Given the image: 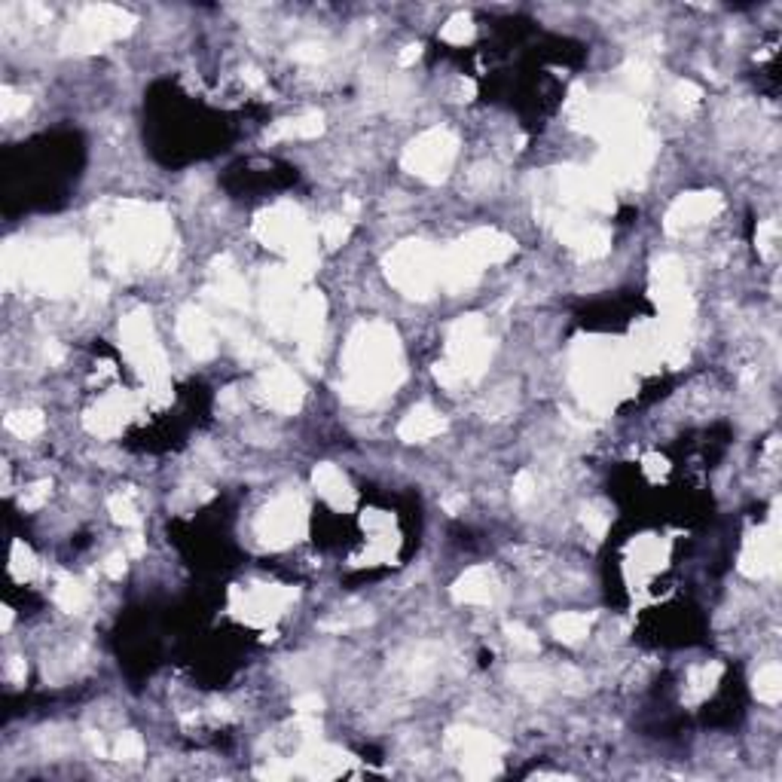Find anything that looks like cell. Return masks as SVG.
Returning <instances> with one entry per match:
<instances>
[{
	"instance_id": "1",
	"label": "cell",
	"mask_w": 782,
	"mask_h": 782,
	"mask_svg": "<svg viewBox=\"0 0 782 782\" xmlns=\"http://www.w3.org/2000/svg\"><path fill=\"white\" fill-rule=\"evenodd\" d=\"M343 367V398L352 404H373L382 394L394 391L404 376V361H400V346L394 330L385 324H361L348 337Z\"/></svg>"
},
{
	"instance_id": "2",
	"label": "cell",
	"mask_w": 782,
	"mask_h": 782,
	"mask_svg": "<svg viewBox=\"0 0 782 782\" xmlns=\"http://www.w3.org/2000/svg\"><path fill=\"white\" fill-rule=\"evenodd\" d=\"M86 273V251L76 238H58L46 245H25L19 247L10 242L4 247V284L13 288L15 278L34 291H43L49 297L71 293Z\"/></svg>"
},
{
	"instance_id": "3",
	"label": "cell",
	"mask_w": 782,
	"mask_h": 782,
	"mask_svg": "<svg viewBox=\"0 0 782 782\" xmlns=\"http://www.w3.org/2000/svg\"><path fill=\"white\" fill-rule=\"evenodd\" d=\"M168 242V218L157 205L126 202L104 229V247L116 266H150Z\"/></svg>"
},
{
	"instance_id": "4",
	"label": "cell",
	"mask_w": 782,
	"mask_h": 782,
	"mask_svg": "<svg viewBox=\"0 0 782 782\" xmlns=\"http://www.w3.org/2000/svg\"><path fill=\"white\" fill-rule=\"evenodd\" d=\"M492 358V343L483 330L480 315H462L446 334V358L435 367L440 385L455 389L462 382L480 379Z\"/></svg>"
},
{
	"instance_id": "5",
	"label": "cell",
	"mask_w": 782,
	"mask_h": 782,
	"mask_svg": "<svg viewBox=\"0 0 782 782\" xmlns=\"http://www.w3.org/2000/svg\"><path fill=\"white\" fill-rule=\"evenodd\" d=\"M575 385L593 409H602L624 389V367L606 346L584 343L575 352Z\"/></svg>"
},
{
	"instance_id": "6",
	"label": "cell",
	"mask_w": 782,
	"mask_h": 782,
	"mask_svg": "<svg viewBox=\"0 0 782 782\" xmlns=\"http://www.w3.org/2000/svg\"><path fill=\"white\" fill-rule=\"evenodd\" d=\"M385 275L400 293L425 300L440 284V254L425 242H404L385 260Z\"/></svg>"
},
{
	"instance_id": "7",
	"label": "cell",
	"mask_w": 782,
	"mask_h": 782,
	"mask_svg": "<svg viewBox=\"0 0 782 782\" xmlns=\"http://www.w3.org/2000/svg\"><path fill=\"white\" fill-rule=\"evenodd\" d=\"M135 19L120 10V6H86L71 28L61 37V49L65 52H95L111 40L126 37Z\"/></svg>"
},
{
	"instance_id": "8",
	"label": "cell",
	"mask_w": 782,
	"mask_h": 782,
	"mask_svg": "<svg viewBox=\"0 0 782 782\" xmlns=\"http://www.w3.org/2000/svg\"><path fill=\"white\" fill-rule=\"evenodd\" d=\"M455 138L446 129H428L404 150V168L428 184L444 181L455 159Z\"/></svg>"
},
{
	"instance_id": "9",
	"label": "cell",
	"mask_w": 782,
	"mask_h": 782,
	"mask_svg": "<svg viewBox=\"0 0 782 782\" xmlns=\"http://www.w3.org/2000/svg\"><path fill=\"white\" fill-rule=\"evenodd\" d=\"M449 752L462 758V770L471 779H490L499 773V755L501 742L483 731H471V727H453L446 733Z\"/></svg>"
},
{
	"instance_id": "10",
	"label": "cell",
	"mask_w": 782,
	"mask_h": 782,
	"mask_svg": "<svg viewBox=\"0 0 782 782\" xmlns=\"http://www.w3.org/2000/svg\"><path fill=\"white\" fill-rule=\"evenodd\" d=\"M306 532V505L300 495H278V499L260 514L257 535L266 547H288Z\"/></svg>"
},
{
	"instance_id": "11",
	"label": "cell",
	"mask_w": 782,
	"mask_h": 782,
	"mask_svg": "<svg viewBox=\"0 0 782 782\" xmlns=\"http://www.w3.org/2000/svg\"><path fill=\"white\" fill-rule=\"evenodd\" d=\"M297 278L300 275L288 269V273H269L266 282H263V315H266V324L275 334H291L293 330V315H297L300 306V297H293Z\"/></svg>"
},
{
	"instance_id": "12",
	"label": "cell",
	"mask_w": 782,
	"mask_h": 782,
	"mask_svg": "<svg viewBox=\"0 0 782 782\" xmlns=\"http://www.w3.org/2000/svg\"><path fill=\"white\" fill-rule=\"evenodd\" d=\"M779 565V532H777V517L770 520V526L758 529V535H752L742 547L740 556V571L749 578H768L777 571Z\"/></svg>"
},
{
	"instance_id": "13",
	"label": "cell",
	"mask_w": 782,
	"mask_h": 782,
	"mask_svg": "<svg viewBox=\"0 0 782 782\" xmlns=\"http://www.w3.org/2000/svg\"><path fill=\"white\" fill-rule=\"evenodd\" d=\"M260 391L266 398V404L278 409V413H297L300 404H303V382L284 364H273V367L263 370Z\"/></svg>"
},
{
	"instance_id": "14",
	"label": "cell",
	"mask_w": 782,
	"mask_h": 782,
	"mask_svg": "<svg viewBox=\"0 0 782 782\" xmlns=\"http://www.w3.org/2000/svg\"><path fill=\"white\" fill-rule=\"evenodd\" d=\"M291 334L300 339V355L312 364L315 355H319V348H321V337H324V300H321V293H303V297H300Z\"/></svg>"
},
{
	"instance_id": "15",
	"label": "cell",
	"mask_w": 782,
	"mask_h": 782,
	"mask_svg": "<svg viewBox=\"0 0 782 782\" xmlns=\"http://www.w3.org/2000/svg\"><path fill=\"white\" fill-rule=\"evenodd\" d=\"M718 211H722V196L718 193H688V196L672 202L663 227H667V232H685L697 227V223L712 220Z\"/></svg>"
},
{
	"instance_id": "16",
	"label": "cell",
	"mask_w": 782,
	"mask_h": 782,
	"mask_svg": "<svg viewBox=\"0 0 782 782\" xmlns=\"http://www.w3.org/2000/svg\"><path fill=\"white\" fill-rule=\"evenodd\" d=\"M291 587H275V584H254L245 593H236V608L242 611L247 621H269L293 599Z\"/></svg>"
},
{
	"instance_id": "17",
	"label": "cell",
	"mask_w": 782,
	"mask_h": 782,
	"mask_svg": "<svg viewBox=\"0 0 782 782\" xmlns=\"http://www.w3.org/2000/svg\"><path fill=\"white\" fill-rule=\"evenodd\" d=\"M177 337H181L184 348L193 355V358H211L218 352V343H214V328H211V319L196 306H187L181 309L177 315Z\"/></svg>"
},
{
	"instance_id": "18",
	"label": "cell",
	"mask_w": 782,
	"mask_h": 782,
	"mask_svg": "<svg viewBox=\"0 0 782 782\" xmlns=\"http://www.w3.org/2000/svg\"><path fill=\"white\" fill-rule=\"evenodd\" d=\"M131 413H135V400L122 391H113L89 409L86 428L95 437H111V435H116V431H122V425L129 422Z\"/></svg>"
},
{
	"instance_id": "19",
	"label": "cell",
	"mask_w": 782,
	"mask_h": 782,
	"mask_svg": "<svg viewBox=\"0 0 782 782\" xmlns=\"http://www.w3.org/2000/svg\"><path fill=\"white\" fill-rule=\"evenodd\" d=\"M459 245L468 251V257L474 260L480 269L508 260L510 254H514V238H508L505 232L499 229H474L468 238H462Z\"/></svg>"
},
{
	"instance_id": "20",
	"label": "cell",
	"mask_w": 782,
	"mask_h": 782,
	"mask_svg": "<svg viewBox=\"0 0 782 782\" xmlns=\"http://www.w3.org/2000/svg\"><path fill=\"white\" fill-rule=\"evenodd\" d=\"M495 575L486 565H474V569H468L464 575L455 580L453 587V596L459 602H464V606H490V602L495 599Z\"/></svg>"
},
{
	"instance_id": "21",
	"label": "cell",
	"mask_w": 782,
	"mask_h": 782,
	"mask_svg": "<svg viewBox=\"0 0 782 782\" xmlns=\"http://www.w3.org/2000/svg\"><path fill=\"white\" fill-rule=\"evenodd\" d=\"M444 431H446L444 416H440L437 409H431L428 404H419L404 416L398 435H400V440H407V444H422V440H431V437L444 435Z\"/></svg>"
},
{
	"instance_id": "22",
	"label": "cell",
	"mask_w": 782,
	"mask_h": 782,
	"mask_svg": "<svg viewBox=\"0 0 782 782\" xmlns=\"http://www.w3.org/2000/svg\"><path fill=\"white\" fill-rule=\"evenodd\" d=\"M312 483H315V490H319V495L328 501V505H334L339 510L352 508L355 490L348 486V480L343 477V471H339L337 464H319V468H315V474H312Z\"/></svg>"
},
{
	"instance_id": "23",
	"label": "cell",
	"mask_w": 782,
	"mask_h": 782,
	"mask_svg": "<svg viewBox=\"0 0 782 782\" xmlns=\"http://www.w3.org/2000/svg\"><path fill=\"white\" fill-rule=\"evenodd\" d=\"M324 131V116L319 111L300 113L293 120H282L269 129V141H291V138H319Z\"/></svg>"
},
{
	"instance_id": "24",
	"label": "cell",
	"mask_w": 782,
	"mask_h": 782,
	"mask_svg": "<svg viewBox=\"0 0 782 782\" xmlns=\"http://www.w3.org/2000/svg\"><path fill=\"white\" fill-rule=\"evenodd\" d=\"M718 679H722V663H700L688 672V681H685V703L688 706H697L703 703L706 697L715 691Z\"/></svg>"
},
{
	"instance_id": "25",
	"label": "cell",
	"mask_w": 782,
	"mask_h": 782,
	"mask_svg": "<svg viewBox=\"0 0 782 782\" xmlns=\"http://www.w3.org/2000/svg\"><path fill=\"white\" fill-rule=\"evenodd\" d=\"M52 599H56V606L61 611H67V615H80L83 608L89 606V590L80 584L76 578L71 575H61L56 580V590H52Z\"/></svg>"
},
{
	"instance_id": "26",
	"label": "cell",
	"mask_w": 782,
	"mask_h": 782,
	"mask_svg": "<svg viewBox=\"0 0 782 782\" xmlns=\"http://www.w3.org/2000/svg\"><path fill=\"white\" fill-rule=\"evenodd\" d=\"M551 630H553L556 639L565 642V645H578V642L590 633V617L580 615V611H565V615L553 617Z\"/></svg>"
},
{
	"instance_id": "27",
	"label": "cell",
	"mask_w": 782,
	"mask_h": 782,
	"mask_svg": "<svg viewBox=\"0 0 782 782\" xmlns=\"http://www.w3.org/2000/svg\"><path fill=\"white\" fill-rule=\"evenodd\" d=\"M218 278H220L218 282L220 303H227L232 309H242L247 303V288H245L242 278H238L236 269L229 266V260H223V269H218Z\"/></svg>"
},
{
	"instance_id": "28",
	"label": "cell",
	"mask_w": 782,
	"mask_h": 782,
	"mask_svg": "<svg viewBox=\"0 0 782 782\" xmlns=\"http://www.w3.org/2000/svg\"><path fill=\"white\" fill-rule=\"evenodd\" d=\"M752 688H755L758 700L770 703V706H777L779 697H782V670H779V663H768V667L758 670Z\"/></svg>"
},
{
	"instance_id": "29",
	"label": "cell",
	"mask_w": 782,
	"mask_h": 782,
	"mask_svg": "<svg viewBox=\"0 0 782 782\" xmlns=\"http://www.w3.org/2000/svg\"><path fill=\"white\" fill-rule=\"evenodd\" d=\"M6 431H13L15 437L28 440V437H37L43 431V416L37 409H19V413H10L6 416Z\"/></svg>"
},
{
	"instance_id": "30",
	"label": "cell",
	"mask_w": 782,
	"mask_h": 782,
	"mask_svg": "<svg viewBox=\"0 0 782 782\" xmlns=\"http://www.w3.org/2000/svg\"><path fill=\"white\" fill-rule=\"evenodd\" d=\"M440 37H444L446 43H453V46L471 43V40H474V22H471V15H464V13L453 15V19L440 28Z\"/></svg>"
},
{
	"instance_id": "31",
	"label": "cell",
	"mask_w": 782,
	"mask_h": 782,
	"mask_svg": "<svg viewBox=\"0 0 782 782\" xmlns=\"http://www.w3.org/2000/svg\"><path fill=\"white\" fill-rule=\"evenodd\" d=\"M111 517H113V523H120V526H129V529H135L138 523H141V517H138V510H135V501H131V495L126 492H116L113 499H111Z\"/></svg>"
},
{
	"instance_id": "32",
	"label": "cell",
	"mask_w": 782,
	"mask_h": 782,
	"mask_svg": "<svg viewBox=\"0 0 782 782\" xmlns=\"http://www.w3.org/2000/svg\"><path fill=\"white\" fill-rule=\"evenodd\" d=\"M113 758L120 761H138L144 758V742L138 733H120V740L113 742Z\"/></svg>"
},
{
	"instance_id": "33",
	"label": "cell",
	"mask_w": 782,
	"mask_h": 782,
	"mask_svg": "<svg viewBox=\"0 0 782 782\" xmlns=\"http://www.w3.org/2000/svg\"><path fill=\"white\" fill-rule=\"evenodd\" d=\"M348 236V220L339 218V214H334V218H324L321 220V238L328 247H339L346 242Z\"/></svg>"
},
{
	"instance_id": "34",
	"label": "cell",
	"mask_w": 782,
	"mask_h": 782,
	"mask_svg": "<svg viewBox=\"0 0 782 782\" xmlns=\"http://www.w3.org/2000/svg\"><path fill=\"white\" fill-rule=\"evenodd\" d=\"M10 569H13V575L15 578H31L37 571V562H34V556H31V551L25 544H22V541H15L13 544V560H10Z\"/></svg>"
},
{
	"instance_id": "35",
	"label": "cell",
	"mask_w": 782,
	"mask_h": 782,
	"mask_svg": "<svg viewBox=\"0 0 782 782\" xmlns=\"http://www.w3.org/2000/svg\"><path fill=\"white\" fill-rule=\"evenodd\" d=\"M28 111V98L13 92L10 86L0 89V120H13V116L25 113Z\"/></svg>"
},
{
	"instance_id": "36",
	"label": "cell",
	"mask_w": 782,
	"mask_h": 782,
	"mask_svg": "<svg viewBox=\"0 0 782 782\" xmlns=\"http://www.w3.org/2000/svg\"><path fill=\"white\" fill-rule=\"evenodd\" d=\"M624 80L633 92H642L652 86V71H648L645 61H630V65L624 67Z\"/></svg>"
},
{
	"instance_id": "37",
	"label": "cell",
	"mask_w": 782,
	"mask_h": 782,
	"mask_svg": "<svg viewBox=\"0 0 782 782\" xmlns=\"http://www.w3.org/2000/svg\"><path fill=\"white\" fill-rule=\"evenodd\" d=\"M508 639L514 642V648H520V652H538V636L532 630H526L523 624H508Z\"/></svg>"
},
{
	"instance_id": "38",
	"label": "cell",
	"mask_w": 782,
	"mask_h": 782,
	"mask_svg": "<svg viewBox=\"0 0 782 782\" xmlns=\"http://www.w3.org/2000/svg\"><path fill=\"white\" fill-rule=\"evenodd\" d=\"M777 238H779V227L773 220H764L758 227V247H761L764 257H773V247H777Z\"/></svg>"
},
{
	"instance_id": "39",
	"label": "cell",
	"mask_w": 782,
	"mask_h": 782,
	"mask_svg": "<svg viewBox=\"0 0 782 782\" xmlns=\"http://www.w3.org/2000/svg\"><path fill=\"white\" fill-rule=\"evenodd\" d=\"M46 499H49V483H46V480H40V483L28 486V490L22 492V508H25V510H37Z\"/></svg>"
},
{
	"instance_id": "40",
	"label": "cell",
	"mask_w": 782,
	"mask_h": 782,
	"mask_svg": "<svg viewBox=\"0 0 782 782\" xmlns=\"http://www.w3.org/2000/svg\"><path fill=\"white\" fill-rule=\"evenodd\" d=\"M126 560H129V553H126V551L111 553V556H107V560L102 562V571H104L107 578H122V575H126Z\"/></svg>"
},
{
	"instance_id": "41",
	"label": "cell",
	"mask_w": 782,
	"mask_h": 782,
	"mask_svg": "<svg viewBox=\"0 0 782 782\" xmlns=\"http://www.w3.org/2000/svg\"><path fill=\"white\" fill-rule=\"evenodd\" d=\"M324 56H328V49H324L321 43H300V46H293V58H297V61H321Z\"/></svg>"
},
{
	"instance_id": "42",
	"label": "cell",
	"mask_w": 782,
	"mask_h": 782,
	"mask_svg": "<svg viewBox=\"0 0 782 782\" xmlns=\"http://www.w3.org/2000/svg\"><path fill=\"white\" fill-rule=\"evenodd\" d=\"M321 697L319 694H303V697H297V700H293V709L300 712V715H319L321 712Z\"/></svg>"
},
{
	"instance_id": "43",
	"label": "cell",
	"mask_w": 782,
	"mask_h": 782,
	"mask_svg": "<svg viewBox=\"0 0 782 782\" xmlns=\"http://www.w3.org/2000/svg\"><path fill=\"white\" fill-rule=\"evenodd\" d=\"M584 526L590 529L593 538H602V535H606V529H608V517L599 514V510H587V514H584Z\"/></svg>"
},
{
	"instance_id": "44",
	"label": "cell",
	"mask_w": 782,
	"mask_h": 782,
	"mask_svg": "<svg viewBox=\"0 0 782 782\" xmlns=\"http://www.w3.org/2000/svg\"><path fill=\"white\" fill-rule=\"evenodd\" d=\"M532 492H535V480H532L529 471H523V474L517 477V483H514V499L517 501H529Z\"/></svg>"
},
{
	"instance_id": "45",
	"label": "cell",
	"mask_w": 782,
	"mask_h": 782,
	"mask_svg": "<svg viewBox=\"0 0 782 782\" xmlns=\"http://www.w3.org/2000/svg\"><path fill=\"white\" fill-rule=\"evenodd\" d=\"M25 676H28L25 661H22V657H10V663H6V679H10L13 685H22Z\"/></svg>"
},
{
	"instance_id": "46",
	"label": "cell",
	"mask_w": 782,
	"mask_h": 782,
	"mask_svg": "<svg viewBox=\"0 0 782 782\" xmlns=\"http://www.w3.org/2000/svg\"><path fill=\"white\" fill-rule=\"evenodd\" d=\"M700 95H703V92L697 89L694 83H679V86H676V98H679L681 104H694Z\"/></svg>"
},
{
	"instance_id": "47",
	"label": "cell",
	"mask_w": 782,
	"mask_h": 782,
	"mask_svg": "<svg viewBox=\"0 0 782 782\" xmlns=\"http://www.w3.org/2000/svg\"><path fill=\"white\" fill-rule=\"evenodd\" d=\"M419 56H422V46L419 43H409V46H404V52L398 56V65L400 67H409V65H416V61H419Z\"/></svg>"
},
{
	"instance_id": "48",
	"label": "cell",
	"mask_w": 782,
	"mask_h": 782,
	"mask_svg": "<svg viewBox=\"0 0 782 782\" xmlns=\"http://www.w3.org/2000/svg\"><path fill=\"white\" fill-rule=\"evenodd\" d=\"M126 553L129 556H141L144 553V535H138V532H135V535H129L126 538Z\"/></svg>"
},
{
	"instance_id": "49",
	"label": "cell",
	"mask_w": 782,
	"mask_h": 782,
	"mask_svg": "<svg viewBox=\"0 0 782 782\" xmlns=\"http://www.w3.org/2000/svg\"><path fill=\"white\" fill-rule=\"evenodd\" d=\"M46 358H49V364H58L61 358H65V352L58 348V343H49L46 346Z\"/></svg>"
},
{
	"instance_id": "50",
	"label": "cell",
	"mask_w": 782,
	"mask_h": 782,
	"mask_svg": "<svg viewBox=\"0 0 782 782\" xmlns=\"http://www.w3.org/2000/svg\"><path fill=\"white\" fill-rule=\"evenodd\" d=\"M464 505V499L462 495H453V499H444V508H446V514H455V510H459Z\"/></svg>"
},
{
	"instance_id": "51",
	"label": "cell",
	"mask_w": 782,
	"mask_h": 782,
	"mask_svg": "<svg viewBox=\"0 0 782 782\" xmlns=\"http://www.w3.org/2000/svg\"><path fill=\"white\" fill-rule=\"evenodd\" d=\"M10 624H13V611L4 608V630H10Z\"/></svg>"
}]
</instances>
